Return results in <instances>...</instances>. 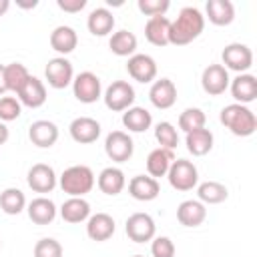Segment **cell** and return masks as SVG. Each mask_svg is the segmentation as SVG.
<instances>
[{
  "mask_svg": "<svg viewBox=\"0 0 257 257\" xmlns=\"http://www.w3.org/2000/svg\"><path fill=\"white\" fill-rule=\"evenodd\" d=\"M124 231H126L131 241L147 243V241H153L157 227H155V221L149 213H133L124 223Z\"/></svg>",
  "mask_w": 257,
  "mask_h": 257,
  "instance_id": "obj_10",
  "label": "cell"
},
{
  "mask_svg": "<svg viewBox=\"0 0 257 257\" xmlns=\"http://www.w3.org/2000/svg\"><path fill=\"white\" fill-rule=\"evenodd\" d=\"M213 133L209 128H195L191 133H187L185 137V145H187V151L193 155V157H203L207 155L211 149H213Z\"/></svg>",
  "mask_w": 257,
  "mask_h": 257,
  "instance_id": "obj_30",
  "label": "cell"
},
{
  "mask_svg": "<svg viewBox=\"0 0 257 257\" xmlns=\"http://www.w3.org/2000/svg\"><path fill=\"white\" fill-rule=\"evenodd\" d=\"M137 44L139 40L131 30H116L108 40V48L116 56H133L137 50Z\"/></svg>",
  "mask_w": 257,
  "mask_h": 257,
  "instance_id": "obj_32",
  "label": "cell"
},
{
  "mask_svg": "<svg viewBox=\"0 0 257 257\" xmlns=\"http://www.w3.org/2000/svg\"><path fill=\"white\" fill-rule=\"evenodd\" d=\"M38 2L36 0H32V2H18V6H22V8H34Z\"/></svg>",
  "mask_w": 257,
  "mask_h": 257,
  "instance_id": "obj_46",
  "label": "cell"
},
{
  "mask_svg": "<svg viewBox=\"0 0 257 257\" xmlns=\"http://www.w3.org/2000/svg\"><path fill=\"white\" fill-rule=\"evenodd\" d=\"M10 8V0H0V16Z\"/></svg>",
  "mask_w": 257,
  "mask_h": 257,
  "instance_id": "obj_45",
  "label": "cell"
},
{
  "mask_svg": "<svg viewBox=\"0 0 257 257\" xmlns=\"http://www.w3.org/2000/svg\"><path fill=\"white\" fill-rule=\"evenodd\" d=\"M6 92V80H4V64H0V94Z\"/></svg>",
  "mask_w": 257,
  "mask_h": 257,
  "instance_id": "obj_44",
  "label": "cell"
},
{
  "mask_svg": "<svg viewBox=\"0 0 257 257\" xmlns=\"http://www.w3.org/2000/svg\"><path fill=\"white\" fill-rule=\"evenodd\" d=\"M56 6L64 12L74 14V12H80L86 6V0H56Z\"/></svg>",
  "mask_w": 257,
  "mask_h": 257,
  "instance_id": "obj_42",
  "label": "cell"
},
{
  "mask_svg": "<svg viewBox=\"0 0 257 257\" xmlns=\"http://www.w3.org/2000/svg\"><path fill=\"white\" fill-rule=\"evenodd\" d=\"M229 70L223 64H209L201 74V86L209 96H219L229 88Z\"/></svg>",
  "mask_w": 257,
  "mask_h": 257,
  "instance_id": "obj_12",
  "label": "cell"
},
{
  "mask_svg": "<svg viewBox=\"0 0 257 257\" xmlns=\"http://www.w3.org/2000/svg\"><path fill=\"white\" fill-rule=\"evenodd\" d=\"M8 137H10V133H8V126L0 120V145H4L6 141H8Z\"/></svg>",
  "mask_w": 257,
  "mask_h": 257,
  "instance_id": "obj_43",
  "label": "cell"
},
{
  "mask_svg": "<svg viewBox=\"0 0 257 257\" xmlns=\"http://www.w3.org/2000/svg\"><path fill=\"white\" fill-rule=\"evenodd\" d=\"M60 217L70 225L82 223L90 217V203L84 197H68L60 205Z\"/></svg>",
  "mask_w": 257,
  "mask_h": 257,
  "instance_id": "obj_23",
  "label": "cell"
},
{
  "mask_svg": "<svg viewBox=\"0 0 257 257\" xmlns=\"http://www.w3.org/2000/svg\"><path fill=\"white\" fill-rule=\"evenodd\" d=\"M169 185L177 191H191L199 183V171L193 165V161L187 159H175L167 173Z\"/></svg>",
  "mask_w": 257,
  "mask_h": 257,
  "instance_id": "obj_4",
  "label": "cell"
},
{
  "mask_svg": "<svg viewBox=\"0 0 257 257\" xmlns=\"http://www.w3.org/2000/svg\"><path fill=\"white\" fill-rule=\"evenodd\" d=\"M221 58H223V66L227 70H235L239 74L247 72L253 66V52L247 44H241V42L227 44L221 52Z\"/></svg>",
  "mask_w": 257,
  "mask_h": 257,
  "instance_id": "obj_9",
  "label": "cell"
},
{
  "mask_svg": "<svg viewBox=\"0 0 257 257\" xmlns=\"http://www.w3.org/2000/svg\"><path fill=\"white\" fill-rule=\"evenodd\" d=\"M151 255L153 257H175V243L169 237H153Z\"/></svg>",
  "mask_w": 257,
  "mask_h": 257,
  "instance_id": "obj_41",
  "label": "cell"
},
{
  "mask_svg": "<svg viewBox=\"0 0 257 257\" xmlns=\"http://www.w3.org/2000/svg\"><path fill=\"white\" fill-rule=\"evenodd\" d=\"M22 112V104L18 98L14 96H0V120L2 122H10L16 120Z\"/></svg>",
  "mask_w": 257,
  "mask_h": 257,
  "instance_id": "obj_38",
  "label": "cell"
},
{
  "mask_svg": "<svg viewBox=\"0 0 257 257\" xmlns=\"http://www.w3.org/2000/svg\"><path fill=\"white\" fill-rule=\"evenodd\" d=\"M104 104L112 112H124L135 102V88L126 80H114L102 94Z\"/></svg>",
  "mask_w": 257,
  "mask_h": 257,
  "instance_id": "obj_7",
  "label": "cell"
},
{
  "mask_svg": "<svg viewBox=\"0 0 257 257\" xmlns=\"http://www.w3.org/2000/svg\"><path fill=\"white\" fill-rule=\"evenodd\" d=\"M171 2L169 0H139L137 8L145 14V16H165V12L169 10Z\"/></svg>",
  "mask_w": 257,
  "mask_h": 257,
  "instance_id": "obj_40",
  "label": "cell"
},
{
  "mask_svg": "<svg viewBox=\"0 0 257 257\" xmlns=\"http://www.w3.org/2000/svg\"><path fill=\"white\" fill-rule=\"evenodd\" d=\"M197 197L203 205H219V203L227 201L229 191L219 181H205L197 187Z\"/></svg>",
  "mask_w": 257,
  "mask_h": 257,
  "instance_id": "obj_33",
  "label": "cell"
},
{
  "mask_svg": "<svg viewBox=\"0 0 257 257\" xmlns=\"http://www.w3.org/2000/svg\"><path fill=\"white\" fill-rule=\"evenodd\" d=\"M26 183L34 193H50L58 185V177H56V173H54V169L50 165L36 163V165H32L28 169Z\"/></svg>",
  "mask_w": 257,
  "mask_h": 257,
  "instance_id": "obj_11",
  "label": "cell"
},
{
  "mask_svg": "<svg viewBox=\"0 0 257 257\" xmlns=\"http://www.w3.org/2000/svg\"><path fill=\"white\" fill-rule=\"evenodd\" d=\"M133 257H145V255H133Z\"/></svg>",
  "mask_w": 257,
  "mask_h": 257,
  "instance_id": "obj_47",
  "label": "cell"
},
{
  "mask_svg": "<svg viewBox=\"0 0 257 257\" xmlns=\"http://www.w3.org/2000/svg\"><path fill=\"white\" fill-rule=\"evenodd\" d=\"M231 94L233 98L237 100V104H249L257 98V78L249 72H243V74H237L231 82Z\"/></svg>",
  "mask_w": 257,
  "mask_h": 257,
  "instance_id": "obj_15",
  "label": "cell"
},
{
  "mask_svg": "<svg viewBox=\"0 0 257 257\" xmlns=\"http://www.w3.org/2000/svg\"><path fill=\"white\" fill-rule=\"evenodd\" d=\"M219 120L225 128H229L235 137H251L257 131V116L245 104H227L223 106Z\"/></svg>",
  "mask_w": 257,
  "mask_h": 257,
  "instance_id": "obj_2",
  "label": "cell"
},
{
  "mask_svg": "<svg viewBox=\"0 0 257 257\" xmlns=\"http://www.w3.org/2000/svg\"><path fill=\"white\" fill-rule=\"evenodd\" d=\"M104 153L114 163H126L135 153V143L124 131H110L104 139Z\"/></svg>",
  "mask_w": 257,
  "mask_h": 257,
  "instance_id": "obj_8",
  "label": "cell"
},
{
  "mask_svg": "<svg viewBox=\"0 0 257 257\" xmlns=\"http://www.w3.org/2000/svg\"><path fill=\"white\" fill-rule=\"evenodd\" d=\"M16 94H18L20 104H24L28 108H38L46 102V86L40 78H36L32 74L28 76V80L22 84V88Z\"/></svg>",
  "mask_w": 257,
  "mask_h": 257,
  "instance_id": "obj_16",
  "label": "cell"
},
{
  "mask_svg": "<svg viewBox=\"0 0 257 257\" xmlns=\"http://www.w3.org/2000/svg\"><path fill=\"white\" fill-rule=\"evenodd\" d=\"M161 193V187H159V181L149 177V175H135L131 181H128V195L137 201H153L157 199Z\"/></svg>",
  "mask_w": 257,
  "mask_h": 257,
  "instance_id": "obj_19",
  "label": "cell"
},
{
  "mask_svg": "<svg viewBox=\"0 0 257 257\" xmlns=\"http://www.w3.org/2000/svg\"><path fill=\"white\" fill-rule=\"evenodd\" d=\"M96 183H98V189L104 195L114 197V195L122 193V189L126 187V177H124L122 169H118V167H106V169L100 171Z\"/></svg>",
  "mask_w": 257,
  "mask_h": 257,
  "instance_id": "obj_27",
  "label": "cell"
},
{
  "mask_svg": "<svg viewBox=\"0 0 257 257\" xmlns=\"http://www.w3.org/2000/svg\"><path fill=\"white\" fill-rule=\"evenodd\" d=\"M78 44V34L72 26H66V24H60L56 26L52 32H50V46L52 50H56L60 56H66L70 54Z\"/></svg>",
  "mask_w": 257,
  "mask_h": 257,
  "instance_id": "obj_24",
  "label": "cell"
},
{
  "mask_svg": "<svg viewBox=\"0 0 257 257\" xmlns=\"http://www.w3.org/2000/svg\"><path fill=\"white\" fill-rule=\"evenodd\" d=\"M205 12L215 26H229L235 20V6L231 0H207Z\"/></svg>",
  "mask_w": 257,
  "mask_h": 257,
  "instance_id": "obj_25",
  "label": "cell"
},
{
  "mask_svg": "<svg viewBox=\"0 0 257 257\" xmlns=\"http://www.w3.org/2000/svg\"><path fill=\"white\" fill-rule=\"evenodd\" d=\"M34 257H62V245L52 237H44L34 245Z\"/></svg>",
  "mask_w": 257,
  "mask_h": 257,
  "instance_id": "obj_39",
  "label": "cell"
},
{
  "mask_svg": "<svg viewBox=\"0 0 257 257\" xmlns=\"http://www.w3.org/2000/svg\"><path fill=\"white\" fill-rule=\"evenodd\" d=\"M207 122V116L201 108H185L179 114V128L185 133H191L195 128H203Z\"/></svg>",
  "mask_w": 257,
  "mask_h": 257,
  "instance_id": "obj_36",
  "label": "cell"
},
{
  "mask_svg": "<svg viewBox=\"0 0 257 257\" xmlns=\"http://www.w3.org/2000/svg\"><path fill=\"white\" fill-rule=\"evenodd\" d=\"M0 245H2V243H0Z\"/></svg>",
  "mask_w": 257,
  "mask_h": 257,
  "instance_id": "obj_48",
  "label": "cell"
},
{
  "mask_svg": "<svg viewBox=\"0 0 257 257\" xmlns=\"http://www.w3.org/2000/svg\"><path fill=\"white\" fill-rule=\"evenodd\" d=\"M114 22H116L114 20V14L108 8H104V6L94 8L88 14V18H86L88 32L94 34V36H106V34H110L112 28H114Z\"/></svg>",
  "mask_w": 257,
  "mask_h": 257,
  "instance_id": "obj_29",
  "label": "cell"
},
{
  "mask_svg": "<svg viewBox=\"0 0 257 257\" xmlns=\"http://www.w3.org/2000/svg\"><path fill=\"white\" fill-rule=\"evenodd\" d=\"M169 30H171V20L167 16H151L145 22V38L153 46H167Z\"/></svg>",
  "mask_w": 257,
  "mask_h": 257,
  "instance_id": "obj_26",
  "label": "cell"
},
{
  "mask_svg": "<svg viewBox=\"0 0 257 257\" xmlns=\"http://www.w3.org/2000/svg\"><path fill=\"white\" fill-rule=\"evenodd\" d=\"M122 124L131 133H145L153 124V116L143 106H131L122 112Z\"/></svg>",
  "mask_w": 257,
  "mask_h": 257,
  "instance_id": "obj_31",
  "label": "cell"
},
{
  "mask_svg": "<svg viewBox=\"0 0 257 257\" xmlns=\"http://www.w3.org/2000/svg\"><path fill=\"white\" fill-rule=\"evenodd\" d=\"M44 78L48 82V86L62 90L68 84H72L74 80V70H72V62L64 56H54L48 60L46 68H44Z\"/></svg>",
  "mask_w": 257,
  "mask_h": 257,
  "instance_id": "obj_6",
  "label": "cell"
},
{
  "mask_svg": "<svg viewBox=\"0 0 257 257\" xmlns=\"http://www.w3.org/2000/svg\"><path fill=\"white\" fill-rule=\"evenodd\" d=\"M173 161H175L173 151L163 149V147L153 149V151L149 153V157H147V173H149V177H153V179L167 177L169 167H171Z\"/></svg>",
  "mask_w": 257,
  "mask_h": 257,
  "instance_id": "obj_28",
  "label": "cell"
},
{
  "mask_svg": "<svg viewBox=\"0 0 257 257\" xmlns=\"http://www.w3.org/2000/svg\"><path fill=\"white\" fill-rule=\"evenodd\" d=\"M149 100L159 110L171 108L177 102V86H175V82L171 78L153 80V84L149 88Z\"/></svg>",
  "mask_w": 257,
  "mask_h": 257,
  "instance_id": "obj_14",
  "label": "cell"
},
{
  "mask_svg": "<svg viewBox=\"0 0 257 257\" xmlns=\"http://www.w3.org/2000/svg\"><path fill=\"white\" fill-rule=\"evenodd\" d=\"M207 219V207L199 199H187L177 207V221L183 227H199Z\"/></svg>",
  "mask_w": 257,
  "mask_h": 257,
  "instance_id": "obj_21",
  "label": "cell"
},
{
  "mask_svg": "<svg viewBox=\"0 0 257 257\" xmlns=\"http://www.w3.org/2000/svg\"><path fill=\"white\" fill-rule=\"evenodd\" d=\"M155 139H157L159 147L169 149V151H173V149L179 145V133H177V128H175L171 122H167V120H163V122H159V124L155 126Z\"/></svg>",
  "mask_w": 257,
  "mask_h": 257,
  "instance_id": "obj_37",
  "label": "cell"
},
{
  "mask_svg": "<svg viewBox=\"0 0 257 257\" xmlns=\"http://www.w3.org/2000/svg\"><path fill=\"white\" fill-rule=\"evenodd\" d=\"M68 131H70L72 141L80 145H90L100 137V122L90 116H78L70 122Z\"/></svg>",
  "mask_w": 257,
  "mask_h": 257,
  "instance_id": "obj_17",
  "label": "cell"
},
{
  "mask_svg": "<svg viewBox=\"0 0 257 257\" xmlns=\"http://www.w3.org/2000/svg\"><path fill=\"white\" fill-rule=\"evenodd\" d=\"M0 209L6 215H18L26 209V197L20 189L16 187H8L0 193Z\"/></svg>",
  "mask_w": 257,
  "mask_h": 257,
  "instance_id": "obj_34",
  "label": "cell"
},
{
  "mask_svg": "<svg viewBox=\"0 0 257 257\" xmlns=\"http://www.w3.org/2000/svg\"><path fill=\"white\" fill-rule=\"evenodd\" d=\"M126 72L133 80L137 82H153L157 78V62L153 56L149 54H141V52H135L133 56H128V62H126Z\"/></svg>",
  "mask_w": 257,
  "mask_h": 257,
  "instance_id": "obj_13",
  "label": "cell"
},
{
  "mask_svg": "<svg viewBox=\"0 0 257 257\" xmlns=\"http://www.w3.org/2000/svg\"><path fill=\"white\" fill-rule=\"evenodd\" d=\"M72 92H74V96H76L78 102L92 104V102H96L102 96V82H100V78L94 72L84 70V72H80V74L74 76V80H72Z\"/></svg>",
  "mask_w": 257,
  "mask_h": 257,
  "instance_id": "obj_5",
  "label": "cell"
},
{
  "mask_svg": "<svg viewBox=\"0 0 257 257\" xmlns=\"http://www.w3.org/2000/svg\"><path fill=\"white\" fill-rule=\"evenodd\" d=\"M203 30H205L203 12L199 8H195V6H185V8H181L179 16L171 22L169 44L185 46V44L193 42L195 38H199Z\"/></svg>",
  "mask_w": 257,
  "mask_h": 257,
  "instance_id": "obj_1",
  "label": "cell"
},
{
  "mask_svg": "<svg viewBox=\"0 0 257 257\" xmlns=\"http://www.w3.org/2000/svg\"><path fill=\"white\" fill-rule=\"evenodd\" d=\"M26 213H28V219L36 225H48L56 219V205L48 199V197H36L32 199L28 205H26Z\"/></svg>",
  "mask_w": 257,
  "mask_h": 257,
  "instance_id": "obj_22",
  "label": "cell"
},
{
  "mask_svg": "<svg viewBox=\"0 0 257 257\" xmlns=\"http://www.w3.org/2000/svg\"><path fill=\"white\" fill-rule=\"evenodd\" d=\"M114 219L108 215V213H94L86 219V235L92 239V241H108L112 235H114Z\"/></svg>",
  "mask_w": 257,
  "mask_h": 257,
  "instance_id": "obj_18",
  "label": "cell"
},
{
  "mask_svg": "<svg viewBox=\"0 0 257 257\" xmlns=\"http://www.w3.org/2000/svg\"><path fill=\"white\" fill-rule=\"evenodd\" d=\"M28 139L40 149H50L58 141V126L52 120H34L28 126Z\"/></svg>",
  "mask_w": 257,
  "mask_h": 257,
  "instance_id": "obj_20",
  "label": "cell"
},
{
  "mask_svg": "<svg viewBox=\"0 0 257 257\" xmlns=\"http://www.w3.org/2000/svg\"><path fill=\"white\" fill-rule=\"evenodd\" d=\"M58 185L68 197H84L94 187V173L86 165H72L62 171Z\"/></svg>",
  "mask_w": 257,
  "mask_h": 257,
  "instance_id": "obj_3",
  "label": "cell"
},
{
  "mask_svg": "<svg viewBox=\"0 0 257 257\" xmlns=\"http://www.w3.org/2000/svg\"><path fill=\"white\" fill-rule=\"evenodd\" d=\"M28 70L24 64L20 62H10L4 66V80H6V90L10 92H18L22 88V84L28 80Z\"/></svg>",
  "mask_w": 257,
  "mask_h": 257,
  "instance_id": "obj_35",
  "label": "cell"
}]
</instances>
